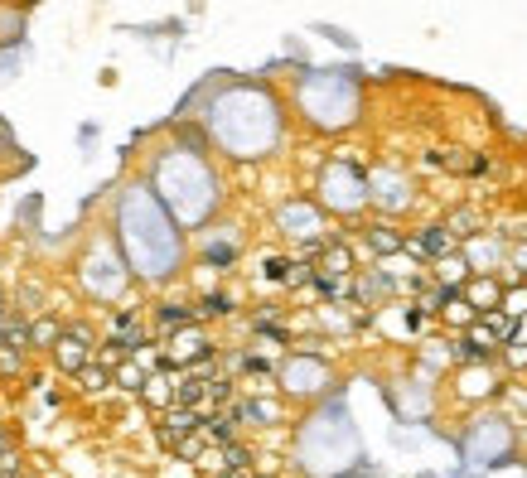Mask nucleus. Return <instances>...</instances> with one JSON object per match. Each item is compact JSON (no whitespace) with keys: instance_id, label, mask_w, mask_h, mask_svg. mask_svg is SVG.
Masks as SVG:
<instances>
[{"instance_id":"nucleus-1","label":"nucleus","mask_w":527,"mask_h":478,"mask_svg":"<svg viewBox=\"0 0 527 478\" xmlns=\"http://www.w3.org/2000/svg\"><path fill=\"white\" fill-rule=\"evenodd\" d=\"M160 319H165V329H179V324H189V309H165Z\"/></svg>"}]
</instances>
